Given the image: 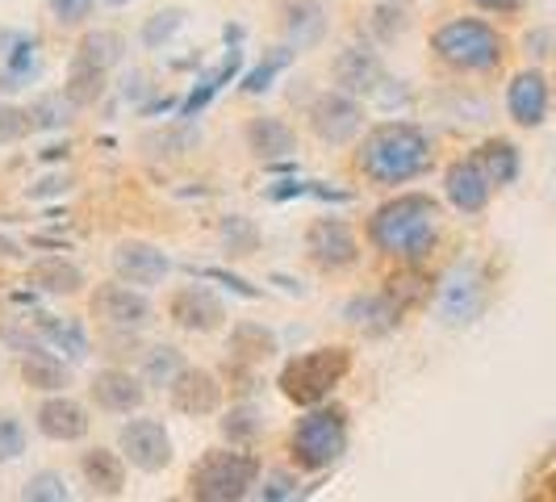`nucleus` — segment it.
<instances>
[{
  "instance_id": "obj_44",
  "label": "nucleus",
  "mask_w": 556,
  "mask_h": 502,
  "mask_svg": "<svg viewBox=\"0 0 556 502\" xmlns=\"http://www.w3.org/2000/svg\"><path fill=\"white\" fill-rule=\"evenodd\" d=\"M47 4H51V13H55L59 26H80L84 17L92 13L97 0H47Z\"/></svg>"
},
{
  "instance_id": "obj_7",
  "label": "nucleus",
  "mask_w": 556,
  "mask_h": 502,
  "mask_svg": "<svg viewBox=\"0 0 556 502\" xmlns=\"http://www.w3.org/2000/svg\"><path fill=\"white\" fill-rule=\"evenodd\" d=\"M293 461L302 465V469H314V474H323V469H331L334 461L348 452V411L343 406H309L306 418H298V427H293Z\"/></svg>"
},
{
  "instance_id": "obj_20",
  "label": "nucleus",
  "mask_w": 556,
  "mask_h": 502,
  "mask_svg": "<svg viewBox=\"0 0 556 502\" xmlns=\"http://www.w3.org/2000/svg\"><path fill=\"white\" fill-rule=\"evenodd\" d=\"M113 268L117 277L130 280V285H160L172 273V260L155 243H117L113 248Z\"/></svg>"
},
{
  "instance_id": "obj_41",
  "label": "nucleus",
  "mask_w": 556,
  "mask_h": 502,
  "mask_svg": "<svg viewBox=\"0 0 556 502\" xmlns=\"http://www.w3.org/2000/svg\"><path fill=\"white\" fill-rule=\"evenodd\" d=\"M26 452V427L13 415H0V465L17 461Z\"/></svg>"
},
{
  "instance_id": "obj_30",
  "label": "nucleus",
  "mask_w": 556,
  "mask_h": 502,
  "mask_svg": "<svg viewBox=\"0 0 556 502\" xmlns=\"http://www.w3.org/2000/svg\"><path fill=\"white\" fill-rule=\"evenodd\" d=\"M473 160L485 167V176L494 180V185H515L519 180V147L506 139H490L481 142L473 151Z\"/></svg>"
},
{
  "instance_id": "obj_45",
  "label": "nucleus",
  "mask_w": 556,
  "mask_h": 502,
  "mask_svg": "<svg viewBox=\"0 0 556 502\" xmlns=\"http://www.w3.org/2000/svg\"><path fill=\"white\" fill-rule=\"evenodd\" d=\"M29 126V110H9V105H0V139H22Z\"/></svg>"
},
{
  "instance_id": "obj_2",
  "label": "nucleus",
  "mask_w": 556,
  "mask_h": 502,
  "mask_svg": "<svg viewBox=\"0 0 556 502\" xmlns=\"http://www.w3.org/2000/svg\"><path fill=\"white\" fill-rule=\"evenodd\" d=\"M356 164L377 185H406L431 167V139L415 122H381L364 135Z\"/></svg>"
},
{
  "instance_id": "obj_48",
  "label": "nucleus",
  "mask_w": 556,
  "mask_h": 502,
  "mask_svg": "<svg viewBox=\"0 0 556 502\" xmlns=\"http://www.w3.org/2000/svg\"><path fill=\"white\" fill-rule=\"evenodd\" d=\"M544 499H556V474L553 477H544V490H540Z\"/></svg>"
},
{
  "instance_id": "obj_5",
  "label": "nucleus",
  "mask_w": 556,
  "mask_h": 502,
  "mask_svg": "<svg viewBox=\"0 0 556 502\" xmlns=\"http://www.w3.org/2000/svg\"><path fill=\"white\" fill-rule=\"evenodd\" d=\"M260 481V461L235 448H210L189 474V494L201 502H239Z\"/></svg>"
},
{
  "instance_id": "obj_31",
  "label": "nucleus",
  "mask_w": 556,
  "mask_h": 502,
  "mask_svg": "<svg viewBox=\"0 0 556 502\" xmlns=\"http://www.w3.org/2000/svg\"><path fill=\"white\" fill-rule=\"evenodd\" d=\"M277 352V331H268L264 323H239L235 331H230V356L235 361H268Z\"/></svg>"
},
{
  "instance_id": "obj_46",
  "label": "nucleus",
  "mask_w": 556,
  "mask_h": 502,
  "mask_svg": "<svg viewBox=\"0 0 556 502\" xmlns=\"http://www.w3.org/2000/svg\"><path fill=\"white\" fill-rule=\"evenodd\" d=\"M142 92H147V76H142V72H130V76L122 80V97H126V101H130V97L139 101Z\"/></svg>"
},
{
  "instance_id": "obj_19",
  "label": "nucleus",
  "mask_w": 556,
  "mask_h": 502,
  "mask_svg": "<svg viewBox=\"0 0 556 502\" xmlns=\"http://www.w3.org/2000/svg\"><path fill=\"white\" fill-rule=\"evenodd\" d=\"M334 80L343 92L361 97V92H377L386 84V63L372 47H348L334 59Z\"/></svg>"
},
{
  "instance_id": "obj_12",
  "label": "nucleus",
  "mask_w": 556,
  "mask_h": 502,
  "mask_svg": "<svg viewBox=\"0 0 556 502\" xmlns=\"http://www.w3.org/2000/svg\"><path fill=\"white\" fill-rule=\"evenodd\" d=\"M167 314H172L176 327H185V331H193V335H210L226 323L223 298H218L214 289H205V285H185V289H176L172 302H167Z\"/></svg>"
},
{
  "instance_id": "obj_40",
  "label": "nucleus",
  "mask_w": 556,
  "mask_h": 502,
  "mask_svg": "<svg viewBox=\"0 0 556 502\" xmlns=\"http://www.w3.org/2000/svg\"><path fill=\"white\" fill-rule=\"evenodd\" d=\"M22 499L26 502H67L72 499V490H67V481H63V474H34L26 481V490H22Z\"/></svg>"
},
{
  "instance_id": "obj_35",
  "label": "nucleus",
  "mask_w": 556,
  "mask_h": 502,
  "mask_svg": "<svg viewBox=\"0 0 556 502\" xmlns=\"http://www.w3.org/2000/svg\"><path fill=\"white\" fill-rule=\"evenodd\" d=\"M72 101H67V92H47V97H38L34 105H29V126L34 130H59V126H67L72 122Z\"/></svg>"
},
{
  "instance_id": "obj_10",
  "label": "nucleus",
  "mask_w": 556,
  "mask_h": 502,
  "mask_svg": "<svg viewBox=\"0 0 556 502\" xmlns=\"http://www.w3.org/2000/svg\"><path fill=\"white\" fill-rule=\"evenodd\" d=\"M481 310H485V277H481V268L477 264H456L444 277V289H440V318L452 323V327H465Z\"/></svg>"
},
{
  "instance_id": "obj_26",
  "label": "nucleus",
  "mask_w": 556,
  "mask_h": 502,
  "mask_svg": "<svg viewBox=\"0 0 556 502\" xmlns=\"http://www.w3.org/2000/svg\"><path fill=\"white\" fill-rule=\"evenodd\" d=\"M280 29H285V42H289L293 51H306L314 42H323V34H327L323 4H318V0H293V4H285Z\"/></svg>"
},
{
  "instance_id": "obj_38",
  "label": "nucleus",
  "mask_w": 556,
  "mask_h": 502,
  "mask_svg": "<svg viewBox=\"0 0 556 502\" xmlns=\"http://www.w3.org/2000/svg\"><path fill=\"white\" fill-rule=\"evenodd\" d=\"M223 243H226V255H251V251L260 248V230H255V223L251 218H243V214H230V218H223Z\"/></svg>"
},
{
  "instance_id": "obj_33",
  "label": "nucleus",
  "mask_w": 556,
  "mask_h": 502,
  "mask_svg": "<svg viewBox=\"0 0 556 502\" xmlns=\"http://www.w3.org/2000/svg\"><path fill=\"white\" fill-rule=\"evenodd\" d=\"M293 55H298V51H293L289 42H285V47H273V51H268V55L260 59V63H255V67L248 72V76H243V92H248V97H260V92H268V88H273V80H277L280 72L289 67V63H293Z\"/></svg>"
},
{
  "instance_id": "obj_15",
  "label": "nucleus",
  "mask_w": 556,
  "mask_h": 502,
  "mask_svg": "<svg viewBox=\"0 0 556 502\" xmlns=\"http://www.w3.org/2000/svg\"><path fill=\"white\" fill-rule=\"evenodd\" d=\"M92 314L97 318H105L110 327H130V331H139L151 323V302L142 298L139 289H130V285H101L97 293H92Z\"/></svg>"
},
{
  "instance_id": "obj_47",
  "label": "nucleus",
  "mask_w": 556,
  "mask_h": 502,
  "mask_svg": "<svg viewBox=\"0 0 556 502\" xmlns=\"http://www.w3.org/2000/svg\"><path fill=\"white\" fill-rule=\"evenodd\" d=\"M473 4H481V9H490V13H515L523 0H473Z\"/></svg>"
},
{
  "instance_id": "obj_3",
  "label": "nucleus",
  "mask_w": 556,
  "mask_h": 502,
  "mask_svg": "<svg viewBox=\"0 0 556 502\" xmlns=\"http://www.w3.org/2000/svg\"><path fill=\"white\" fill-rule=\"evenodd\" d=\"M348 373H352V352L348 348H314V352L293 356L280 368L277 386L293 406H318L343 386Z\"/></svg>"
},
{
  "instance_id": "obj_1",
  "label": "nucleus",
  "mask_w": 556,
  "mask_h": 502,
  "mask_svg": "<svg viewBox=\"0 0 556 502\" xmlns=\"http://www.w3.org/2000/svg\"><path fill=\"white\" fill-rule=\"evenodd\" d=\"M435 235H440V205L435 197L427 193H402L386 201L372 218H368V239L372 248L397 255L406 264L427 260L435 248Z\"/></svg>"
},
{
  "instance_id": "obj_18",
  "label": "nucleus",
  "mask_w": 556,
  "mask_h": 502,
  "mask_svg": "<svg viewBox=\"0 0 556 502\" xmlns=\"http://www.w3.org/2000/svg\"><path fill=\"white\" fill-rule=\"evenodd\" d=\"M88 390H92V402L101 411H110V415H130V411H139L142 398H147V386L135 373H126V368H101Z\"/></svg>"
},
{
  "instance_id": "obj_34",
  "label": "nucleus",
  "mask_w": 556,
  "mask_h": 502,
  "mask_svg": "<svg viewBox=\"0 0 556 502\" xmlns=\"http://www.w3.org/2000/svg\"><path fill=\"white\" fill-rule=\"evenodd\" d=\"M180 368H185V352L172 348V343H160V348H151L147 361H142V381L164 390V386H172V381L180 377Z\"/></svg>"
},
{
  "instance_id": "obj_22",
  "label": "nucleus",
  "mask_w": 556,
  "mask_h": 502,
  "mask_svg": "<svg viewBox=\"0 0 556 502\" xmlns=\"http://www.w3.org/2000/svg\"><path fill=\"white\" fill-rule=\"evenodd\" d=\"M4 67H0V88L4 92H17L38 76V38L22 34V29H9L4 38Z\"/></svg>"
},
{
  "instance_id": "obj_14",
  "label": "nucleus",
  "mask_w": 556,
  "mask_h": 502,
  "mask_svg": "<svg viewBox=\"0 0 556 502\" xmlns=\"http://www.w3.org/2000/svg\"><path fill=\"white\" fill-rule=\"evenodd\" d=\"M402 314H406V302L390 289H377V293H356L343 306V323L364 335H390L402 323Z\"/></svg>"
},
{
  "instance_id": "obj_9",
  "label": "nucleus",
  "mask_w": 556,
  "mask_h": 502,
  "mask_svg": "<svg viewBox=\"0 0 556 502\" xmlns=\"http://www.w3.org/2000/svg\"><path fill=\"white\" fill-rule=\"evenodd\" d=\"M117 444H122V456L142 469V474H160L172 465V436L160 418H130L122 423L117 431Z\"/></svg>"
},
{
  "instance_id": "obj_23",
  "label": "nucleus",
  "mask_w": 556,
  "mask_h": 502,
  "mask_svg": "<svg viewBox=\"0 0 556 502\" xmlns=\"http://www.w3.org/2000/svg\"><path fill=\"white\" fill-rule=\"evenodd\" d=\"M506 110L519 126H540L548 117V80L540 72H519L506 88Z\"/></svg>"
},
{
  "instance_id": "obj_16",
  "label": "nucleus",
  "mask_w": 556,
  "mask_h": 502,
  "mask_svg": "<svg viewBox=\"0 0 556 502\" xmlns=\"http://www.w3.org/2000/svg\"><path fill=\"white\" fill-rule=\"evenodd\" d=\"M38 431L47 436V440H59V444H76L88 436V427H92V418L84 411L76 398H67V393H55V398H47L42 406H38Z\"/></svg>"
},
{
  "instance_id": "obj_6",
  "label": "nucleus",
  "mask_w": 556,
  "mask_h": 502,
  "mask_svg": "<svg viewBox=\"0 0 556 502\" xmlns=\"http://www.w3.org/2000/svg\"><path fill=\"white\" fill-rule=\"evenodd\" d=\"M431 51L456 72H490L502 63V38L477 17H456L431 34Z\"/></svg>"
},
{
  "instance_id": "obj_43",
  "label": "nucleus",
  "mask_w": 556,
  "mask_h": 502,
  "mask_svg": "<svg viewBox=\"0 0 556 502\" xmlns=\"http://www.w3.org/2000/svg\"><path fill=\"white\" fill-rule=\"evenodd\" d=\"M298 477L285 474V469H273V474L264 477V486H260V499L264 502H280V499H298Z\"/></svg>"
},
{
  "instance_id": "obj_25",
  "label": "nucleus",
  "mask_w": 556,
  "mask_h": 502,
  "mask_svg": "<svg viewBox=\"0 0 556 502\" xmlns=\"http://www.w3.org/2000/svg\"><path fill=\"white\" fill-rule=\"evenodd\" d=\"M80 474L92 486V494L117 499L126 490V456L110 452V448H88V452H80Z\"/></svg>"
},
{
  "instance_id": "obj_28",
  "label": "nucleus",
  "mask_w": 556,
  "mask_h": 502,
  "mask_svg": "<svg viewBox=\"0 0 556 502\" xmlns=\"http://www.w3.org/2000/svg\"><path fill=\"white\" fill-rule=\"evenodd\" d=\"M34 327L38 335L55 348V352H67L72 361H84L88 356V335L76 318H59V314H34Z\"/></svg>"
},
{
  "instance_id": "obj_17",
  "label": "nucleus",
  "mask_w": 556,
  "mask_h": 502,
  "mask_svg": "<svg viewBox=\"0 0 556 502\" xmlns=\"http://www.w3.org/2000/svg\"><path fill=\"white\" fill-rule=\"evenodd\" d=\"M444 193L460 214H481L490 205L494 180L485 176V167L477 164V160H456L444 176Z\"/></svg>"
},
{
  "instance_id": "obj_24",
  "label": "nucleus",
  "mask_w": 556,
  "mask_h": 502,
  "mask_svg": "<svg viewBox=\"0 0 556 502\" xmlns=\"http://www.w3.org/2000/svg\"><path fill=\"white\" fill-rule=\"evenodd\" d=\"M239 67H243V51H239V47H230V51L223 55V63H218V67H210V72H205V76H201V80L193 84V92H189V97L180 101L176 117H180V122H193L197 113L205 110V105H210V101H214V97L223 92L226 84L239 76Z\"/></svg>"
},
{
  "instance_id": "obj_21",
  "label": "nucleus",
  "mask_w": 556,
  "mask_h": 502,
  "mask_svg": "<svg viewBox=\"0 0 556 502\" xmlns=\"http://www.w3.org/2000/svg\"><path fill=\"white\" fill-rule=\"evenodd\" d=\"M243 139H248L251 155L264 160V164L298 155V135H293V126L280 122V117H251L248 130H243Z\"/></svg>"
},
{
  "instance_id": "obj_32",
  "label": "nucleus",
  "mask_w": 556,
  "mask_h": 502,
  "mask_svg": "<svg viewBox=\"0 0 556 502\" xmlns=\"http://www.w3.org/2000/svg\"><path fill=\"white\" fill-rule=\"evenodd\" d=\"M218 427H223V436L235 448H248V444H255V440H260V431H264V411H260V406H251V402L230 406V411L218 418Z\"/></svg>"
},
{
  "instance_id": "obj_13",
  "label": "nucleus",
  "mask_w": 556,
  "mask_h": 502,
  "mask_svg": "<svg viewBox=\"0 0 556 502\" xmlns=\"http://www.w3.org/2000/svg\"><path fill=\"white\" fill-rule=\"evenodd\" d=\"M167 398H172V411L189 418H205L223 406V386L210 368H180V377L167 386Z\"/></svg>"
},
{
  "instance_id": "obj_8",
  "label": "nucleus",
  "mask_w": 556,
  "mask_h": 502,
  "mask_svg": "<svg viewBox=\"0 0 556 502\" xmlns=\"http://www.w3.org/2000/svg\"><path fill=\"white\" fill-rule=\"evenodd\" d=\"M361 126H364L361 101H356L352 92H343V88L318 92V97L309 101V130H314L323 142H331V147L352 142L356 135H361Z\"/></svg>"
},
{
  "instance_id": "obj_27",
  "label": "nucleus",
  "mask_w": 556,
  "mask_h": 502,
  "mask_svg": "<svg viewBox=\"0 0 556 502\" xmlns=\"http://www.w3.org/2000/svg\"><path fill=\"white\" fill-rule=\"evenodd\" d=\"M22 377H26L29 390L55 393L67 386V368H63V361L51 356L47 348H38V343H26V348H22Z\"/></svg>"
},
{
  "instance_id": "obj_4",
  "label": "nucleus",
  "mask_w": 556,
  "mask_h": 502,
  "mask_svg": "<svg viewBox=\"0 0 556 502\" xmlns=\"http://www.w3.org/2000/svg\"><path fill=\"white\" fill-rule=\"evenodd\" d=\"M122 55H126V38L117 29H92V34H84L76 55H72V67H67V84H63L67 101L76 110L92 105L105 92V76L122 63Z\"/></svg>"
},
{
  "instance_id": "obj_37",
  "label": "nucleus",
  "mask_w": 556,
  "mask_h": 502,
  "mask_svg": "<svg viewBox=\"0 0 556 502\" xmlns=\"http://www.w3.org/2000/svg\"><path fill=\"white\" fill-rule=\"evenodd\" d=\"M197 139H201V130H193V122H180V126H167L164 135H147L142 147L151 155H185Z\"/></svg>"
},
{
  "instance_id": "obj_49",
  "label": "nucleus",
  "mask_w": 556,
  "mask_h": 502,
  "mask_svg": "<svg viewBox=\"0 0 556 502\" xmlns=\"http://www.w3.org/2000/svg\"><path fill=\"white\" fill-rule=\"evenodd\" d=\"M110 4H130V0H110Z\"/></svg>"
},
{
  "instance_id": "obj_39",
  "label": "nucleus",
  "mask_w": 556,
  "mask_h": 502,
  "mask_svg": "<svg viewBox=\"0 0 556 502\" xmlns=\"http://www.w3.org/2000/svg\"><path fill=\"white\" fill-rule=\"evenodd\" d=\"M180 26H185V9H160L155 17H147V22H142V47L160 51L164 42L176 38V29Z\"/></svg>"
},
{
  "instance_id": "obj_42",
  "label": "nucleus",
  "mask_w": 556,
  "mask_h": 502,
  "mask_svg": "<svg viewBox=\"0 0 556 502\" xmlns=\"http://www.w3.org/2000/svg\"><path fill=\"white\" fill-rule=\"evenodd\" d=\"M201 280H218V285H226L230 293H239V298H248V302H255L260 298V289L251 285V280L243 277H235V273H226V268H214V264H205V268H193Z\"/></svg>"
},
{
  "instance_id": "obj_36",
  "label": "nucleus",
  "mask_w": 556,
  "mask_h": 502,
  "mask_svg": "<svg viewBox=\"0 0 556 502\" xmlns=\"http://www.w3.org/2000/svg\"><path fill=\"white\" fill-rule=\"evenodd\" d=\"M298 197L339 201V205H348V201H352V193L331 189V185H323V180H285V185H273V189H268V201H298Z\"/></svg>"
},
{
  "instance_id": "obj_29",
  "label": "nucleus",
  "mask_w": 556,
  "mask_h": 502,
  "mask_svg": "<svg viewBox=\"0 0 556 502\" xmlns=\"http://www.w3.org/2000/svg\"><path fill=\"white\" fill-rule=\"evenodd\" d=\"M29 285H38L42 293H80L84 273L63 255H47V260H38L29 268Z\"/></svg>"
},
{
  "instance_id": "obj_11",
  "label": "nucleus",
  "mask_w": 556,
  "mask_h": 502,
  "mask_svg": "<svg viewBox=\"0 0 556 502\" xmlns=\"http://www.w3.org/2000/svg\"><path fill=\"white\" fill-rule=\"evenodd\" d=\"M306 255L318 268L339 273V268H352L361 260V243L343 218H314L306 230Z\"/></svg>"
}]
</instances>
